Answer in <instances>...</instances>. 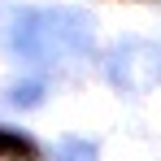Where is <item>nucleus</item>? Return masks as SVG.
<instances>
[{
	"label": "nucleus",
	"mask_w": 161,
	"mask_h": 161,
	"mask_svg": "<svg viewBox=\"0 0 161 161\" xmlns=\"http://www.w3.org/2000/svg\"><path fill=\"white\" fill-rule=\"evenodd\" d=\"M0 157H39V144H35L26 131L0 122Z\"/></svg>",
	"instance_id": "f03ea898"
},
{
	"label": "nucleus",
	"mask_w": 161,
	"mask_h": 161,
	"mask_svg": "<svg viewBox=\"0 0 161 161\" xmlns=\"http://www.w3.org/2000/svg\"><path fill=\"white\" fill-rule=\"evenodd\" d=\"M61 148H65V153H74V157H92V153H96V144H83V139H65Z\"/></svg>",
	"instance_id": "7ed1b4c3"
},
{
	"label": "nucleus",
	"mask_w": 161,
	"mask_h": 161,
	"mask_svg": "<svg viewBox=\"0 0 161 161\" xmlns=\"http://www.w3.org/2000/svg\"><path fill=\"white\" fill-rule=\"evenodd\" d=\"M4 100L13 109H39L44 105V79H18V83H9V92H4Z\"/></svg>",
	"instance_id": "f257e3e1"
}]
</instances>
